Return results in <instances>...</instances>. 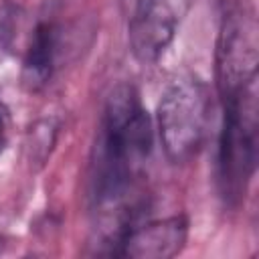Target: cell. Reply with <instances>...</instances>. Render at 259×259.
Instances as JSON below:
<instances>
[{
	"mask_svg": "<svg viewBox=\"0 0 259 259\" xmlns=\"http://www.w3.org/2000/svg\"><path fill=\"white\" fill-rule=\"evenodd\" d=\"M61 49V28L55 20L42 18L34 24L24 59H22V83L30 91H40L55 75Z\"/></svg>",
	"mask_w": 259,
	"mask_h": 259,
	"instance_id": "obj_7",
	"label": "cell"
},
{
	"mask_svg": "<svg viewBox=\"0 0 259 259\" xmlns=\"http://www.w3.org/2000/svg\"><path fill=\"white\" fill-rule=\"evenodd\" d=\"M259 105L257 89L223 101V125L217 150V182L227 204H239L257 166Z\"/></svg>",
	"mask_w": 259,
	"mask_h": 259,
	"instance_id": "obj_2",
	"label": "cell"
},
{
	"mask_svg": "<svg viewBox=\"0 0 259 259\" xmlns=\"http://www.w3.org/2000/svg\"><path fill=\"white\" fill-rule=\"evenodd\" d=\"M259 69V26L255 12L243 4L225 10L217 51L214 73L221 99L257 89Z\"/></svg>",
	"mask_w": 259,
	"mask_h": 259,
	"instance_id": "obj_4",
	"label": "cell"
},
{
	"mask_svg": "<svg viewBox=\"0 0 259 259\" xmlns=\"http://www.w3.org/2000/svg\"><path fill=\"white\" fill-rule=\"evenodd\" d=\"M59 125L53 119H45L38 121L32 130V156H38V150L42 148V156L47 158V154L51 152L53 144H55V136H57Z\"/></svg>",
	"mask_w": 259,
	"mask_h": 259,
	"instance_id": "obj_8",
	"label": "cell"
},
{
	"mask_svg": "<svg viewBox=\"0 0 259 259\" xmlns=\"http://www.w3.org/2000/svg\"><path fill=\"white\" fill-rule=\"evenodd\" d=\"M188 239V221L174 214L160 221L136 223L123 235L117 255L132 259H170L178 255Z\"/></svg>",
	"mask_w": 259,
	"mask_h": 259,
	"instance_id": "obj_6",
	"label": "cell"
},
{
	"mask_svg": "<svg viewBox=\"0 0 259 259\" xmlns=\"http://www.w3.org/2000/svg\"><path fill=\"white\" fill-rule=\"evenodd\" d=\"M186 8L188 0H136L127 24L132 55L140 63H156L174 40Z\"/></svg>",
	"mask_w": 259,
	"mask_h": 259,
	"instance_id": "obj_5",
	"label": "cell"
},
{
	"mask_svg": "<svg viewBox=\"0 0 259 259\" xmlns=\"http://www.w3.org/2000/svg\"><path fill=\"white\" fill-rule=\"evenodd\" d=\"M154 142L152 119L134 85L119 83L105 99L89 164V198L97 231H117L140 219L132 200Z\"/></svg>",
	"mask_w": 259,
	"mask_h": 259,
	"instance_id": "obj_1",
	"label": "cell"
},
{
	"mask_svg": "<svg viewBox=\"0 0 259 259\" xmlns=\"http://www.w3.org/2000/svg\"><path fill=\"white\" fill-rule=\"evenodd\" d=\"M208 91L198 77H178L164 89L156 123L164 154L172 164H184L198 154L208 127Z\"/></svg>",
	"mask_w": 259,
	"mask_h": 259,
	"instance_id": "obj_3",
	"label": "cell"
},
{
	"mask_svg": "<svg viewBox=\"0 0 259 259\" xmlns=\"http://www.w3.org/2000/svg\"><path fill=\"white\" fill-rule=\"evenodd\" d=\"M219 4H223L225 8H229V6H235V4H241V0H217Z\"/></svg>",
	"mask_w": 259,
	"mask_h": 259,
	"instance_id": "obj_9",
	"label": "cell"
}]
</instances>
